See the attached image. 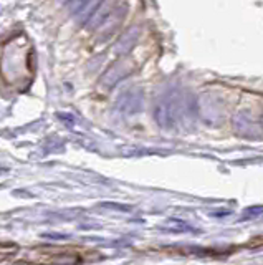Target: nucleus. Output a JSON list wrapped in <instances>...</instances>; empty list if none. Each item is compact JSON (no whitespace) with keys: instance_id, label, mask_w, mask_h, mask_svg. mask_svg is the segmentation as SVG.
<instances>
[{"instance_id":"2","label":"nucleus","mask_w":263,"mask_h":265,"mask_svg":"<svg viewBox=\"0 0 263 265\" xmlns=\"http://www.w3.org/2000/svg\"><path fill=\"white\" fill-rule=\"evenodd\" d=\"M131 71H133V63L129 60H118L106 70V73L101 77L100 83H101V86L109 90V88L119 83L121 80H124L127 75H131Z\"/></svg>"},{"instance_id":"3","label":"nucleus","mask_w":263,"mask_h":265,"mask_svg":"<svg viewBox=\"0 0 263 265\" xmlns=\"http://www.w3.org/2000/svg\"><path fill=\"white\" fill-rule=\"evenodd\" d=\"M126 12H127V5L126 4H119L116 9L109 13L108 18L104 20L100 27H98V33H100V39L106 40L109 35H112V33L118 30V27L123 24V20L126 17Z\"/></svg>"},{"instance_id":"1","label":"nucleus","mask_w":263,"mask_h":265,"mask_svg":"<svg viewBox=\"0 0 263 265\" xmlns=\"http://www.w3.org/2000/svg\"><path fill=\"white\" fill-rule=\"evenodd\" d=\"M93 257H100L96 252H88V250H78L73 247H43L33 249L30 252V260L36 263L47 265H77L91 260Z\"/></svg>"},{"instance_id":"5","label":"nucleus","mask_w":263,"mask_h":265,"mask_svg":"<svg viewBox=\"0 0 263 265\" xmlns=\"http://www.w3.org/2000/svg\"><path fill=\"white\" fill-rule=\"evenodd\" d=\"M176 116H177L176 103H172V101L171 103L161 101V103H157L154 108V120L164 129H169L171 126H174Z\"/></svg>"},{"instance_id":"6","label":"nucleus","mask_w":263,"mask_h":265,"mask_svg":"<svg viewBox=\"0 0 263 265\" xmlns=\"http://www.w3.org/2000/svg\"><path fill=\"white\" fill-rule=\"evenodd\" d=\"M139 35H141L139 27H131V28H127V30L118 39V42H116L115 48H112V51H115V53H116L118 56H123V55H126V53H129L131 48H133L134 45H136Z\"/></svg>"},{"instance_id":"9","label":"nucleus","mask_w":263,"mask_h":265,"mask_svg":"<svg viewBox=\"0 0 263 265\" xmlns=\"http://www.w3.org/2000/svg\"><path fill=\"white\" fill-rule=\"evenodd\" d=\"M60 2H62L63 5H66V7H70V10H71L73 7H77L81 2H86V0H60Z\"/></svg>"},{"instance_id":"7","label":"nucleus","mask_w":263,"mask_h":265,"mask_svg":"<svg viewBox=\"0 0 263 265\" xmlns=\"http://www.w3.org/2000/svg\"><path fill=\"white\" fill-rule=\"evenodd\" d=\"M119 4H118V0H103L101 5L98 7L96 12L93 13V17L88 20V24L85 25L88 30H95V28H98L104 20L108 18V15L116 9Z\"/></svg>"},{"instance_id":"10","label":"nucleus","mask_w":263,"mask_h":265,"mask_svg":"<svg viewBox=\"0 0 263 265\" xmlns=\"http://www.w3.org/2000/svg\"><path fill=\"white\" fill-rule=\"evenodd\" d=\"M261 126H263V116H261Z\"/></svg>"},{"instance_id":"8","label":"nucleus","mask_w":263,"mask_h":265,"mask_svg":"<svg viewBox=\"0 0 263 265\" xmlns=\"http://www.w3.org/2000/svg\"><path fill=\"white\" fill-rule=\"evenodd\" d=\"M234 128L240 136L243 138H257L258 136V128L253 123L252 116L247 113H238L234 116Z\"/></svg>"},{"instance_id":"4","label":"nucleus","mask_w":263,"mask_h":265,"mask_svg":"<svg viewBox=\"0 0 263 265\" xmlns=\"http://www.w3.org/2000/svg\"><path fill=\"white\" fill-rule=\"evenodd\" d=\"M141 106H142V91L138 90V88H133V90L124 91L116 103V108L124 115L138 113Z\"/></svg>"}]
</instances>
